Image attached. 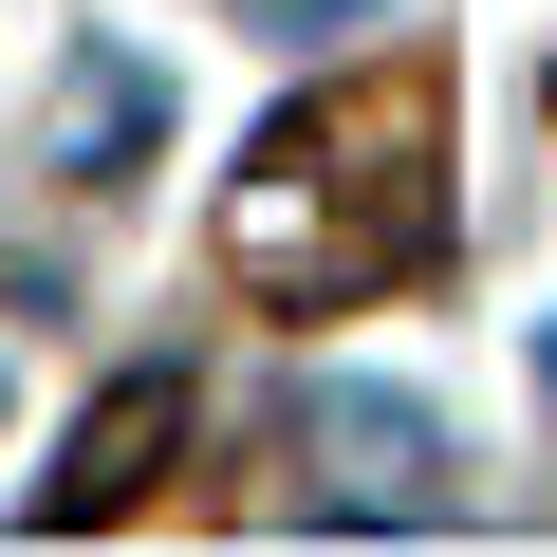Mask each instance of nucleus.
<instances>
[{"label": "nucleus", "mask_w": 557, "mask_h": 557, "mask_svg": "<svg viewBox=\"0 0 557 557\" xmlns=\"http://www.w3.org/2000/svg\"><path fill=\"white\" fill-rule=\"evenodd\" d=\"M428 75H354L335 112H298L242 186H223V260L278 298H372L428 260Z\"/></svg>", "instance_id": "nucleus-1"}, {"label": "nucleus", "mask_w": 557, "mask_h": 557, "mask_svg": "<svg viewBox=\"0 0 557 557\" xmlns=\"http://www.w3.org/2000/svg\"><path fill=\"white\" fill-rule=\"evenodd\" d=\"M298 446L335 465V520H391V539H409V520L465 502V483H446V428H428L409 391H372V372H335V391L298 409Z\"/></svg>", "instance_id": "nucleus-2"}, {"label": "nucleus", "mask_w": 557, "mask_h": 557, "mask_svg": "<svg viewBox=\"0 0 557 557\" xmlns=\"http://www.w3.org/2000/svg\"><path fill=\"white\" fill-rule=\"evenodd\" d=\"M149 131H168V75H149L131 38H94V57H75V112H57V168H75V186H112Z\"/></svg>", "instance_id": "nucleus-3"}, {"label": "nucleus", "mask_w": 557, "mask_h": 557, "mask_svg": "<svg viewBox=\"0 0 557 557\" xmlns=\"http://www.w3.org/2000/svg\"><path fill=\"white\" fill-rule=\"evenodd\" d=\"M149 446H168V372H131V391H112V409L75 428V465L38 483V520H112V502L149 483Z\"/></svg>", "instance_id": "nucleus-4"}, {"label": "nucleus", "mask_w": 557, "mask_h": 557, "mask_svg": "<svg viewBox=\"0 0 557 557\" xmlns=\"http://www.w3.org/2000/svg\"><path fill=\"white\" fill-rule=\"evenodd\" d=\"M260 38H317V20H372V0H242Z\"/></svg>", "instance_id": "nucleus-5"}, {"label": "nucleus", "mask_w": 557, "mask_h": 557, "mask_svg": "<svg viewBox=\"0 0 557 557\" xmlns=\"http://www.w3.org/2000/svg\"><path fill=\"white\" fill-rule=\"evenodd\" d=\"M539 391H557V317H539Z\"/></svg>", "instance_id": "nucleus-6"}]
</instances>
